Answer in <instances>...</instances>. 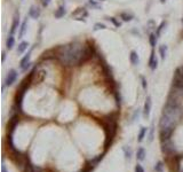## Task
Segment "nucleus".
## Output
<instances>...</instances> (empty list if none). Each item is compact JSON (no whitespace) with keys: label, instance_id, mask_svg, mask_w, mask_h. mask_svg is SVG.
<instances>
[{"label":"nucleus","instance_id":"nucleus-1","mask_svg":"<svg viewBox=\"0 0 183 172\" xmlns=\"http://www.w3.org/2000/svg\"><path fill=\"white\" fill-rule=\"evenodd\" d=\"M95 48L75 41L69 45H62L56 50V57L64 67H77L93 56Z\"/></svg>","mask_w":183,"mask_h":172},{"label":"nucleus","instance_id":"nucleus-2","mask_svg":"<svg viewBox=\"0 0 183 172\" xmlns=\"http://www.w3.org/2000/svg\"><path fill=\"white\" fill-rule=\"evenodd\" d=\"M175 131V126H166V127H161L159 131V137H160V141H168L170 140L173 133Z\"/></svg>","mask_w":183,"mask_h":172},{"label":"nucleus","instance_id":"nucleus-3","mask_svg":"<svg viewBox=\"0 0 183 172\" xmlns=\"http://www.w3.org/2000/svg\"><path fill=\"white\" fill-rule=\"evenodd\" d=\"M172 86L173 87H183V75L180 70V68H177L174 72V77H173V81H172Z\"/></svg>","mask_w":183,"mask_h":172},{"label":"nucleus","instance_id":"nucleus-4","mask_svg":"<svg viewBox=\"0 0 183 172\" xmlns=\"http://www.w3.org/2000/svg\"><path fill=\"white\" fill-rule=\"evenodd\" d=\"M20 123V116H18V113H13L11 119H9V125H8V134H13L17 124Z\"/></svg>","mask_w":183,"mask_h":172},{"label":"nucleus","instance_id":"nucleus-5","mask_svg":"<svg viewBox=\"0 0 183 172\" xmlns=\"http://www.w3.org/2000/svg\"><path fill=\"white\" fill-rule=\"evenodd\" d=\"M17 77H18V72H17V70L11 69V70L8 71V74H7V76H6V79H5V86H12L14 83L16 81Z\"/></svg>","mask_w":183,"mask_h":172},{"label":"nucleus","instance_id":"nucleus-6","mask_svg":"<svg viewBox=\"0 0 183 172\" xmlns=\"http://www.w3.org/2000/svg\"><path fill=\"white\" fill-rule=\"evenodd\" d=\"M21 27V22H20V13L18 12H15L13 17V23H12V27L9 30V35H15V32L17 31V29H20Z\"/></svg>","mask_w":183,"mask_h":172},{"label":"nucleus","instance_id":"nucleus-7","mask_svg":"<svg viewBox=\"0 0 183 172\" xmlns=\"http://www.w3.org/2000/svg\"><path fill=\"white\" fill-rule=\"evenodd\" d=\"M161 149H163V151H164L166 155H173V154H174V151H175L174 145L172 144V141H170V140L161 142Z\"/></svg>","mask_w":183,"mask_h":172},{"label":"nucleus","instance_id":"nucleus-8","mask_svg":"<svg viewBox=\"0 0 183 172\" xmlns=\"http://www.w3.org/2000/svg\"><path fill=\"white\" fill-rule=\"evenodd\" d=\"M148 64H149V68H150L152 71H155V70L157 69L158 59H157V56H156L155 48H152V50H151V54H150V57H149V62H148Z\"/></svg>","mask_w":183,"mask_h":172},{"label":"nucleus","instance_id":"nucleus-9","mask_svg":"<svg viewBox=\"0 0 183 172\" xmlns=\"http://www.w3.org/2000/svg\"><path fill=\"white\" fill-rule=\"evenodd\" d=\"M151 105H152V101H151V96H146L145 99V102H144L143 107V116L145 118H148L150 116V111H151Z\"/></svg>","mask_w":183,"mask_h":172},{"label":"nucleus","instance_id":"nucleus-10","mask_svg":"<svg viewBox=\"0 0 183 172\" xmlns=\"http://www.w3.org/2000/svg\"><path fill=\"white\" fill-rule=\"evenodd\" d=\"M40 14H41V11L38 6H31L30 9H29V13H27V16L33 18V20H37L40 17Z\"/></svg>","mask_w":183,"mask_h":172},{"label":"nucleus","instance_id":"nucleus-11","mask_svg":"<svg viewBox=\"0 0 183 172\" xmlns=\"http://www.w3.org/2000/svg\"><path fill=\"white\" fill-rule=\"evenodd\" d=\"M130 61H131V64L133 67H136L140 64V57H139V54L136 51H132L130 53Z\"/></svg>","mask_w":183,"mask_h":172},{"label":"nucleus","instance_id":"nucleus-12","mask_svg":"<svg viewBox=\"0 0 183 172\" xmlns=\"http://www.w3.org/2000/svg\"><path fill=\"white\" fill-rule=\"evenodd\" d=\"M26 29H27V15H26V17L24 18V21L21 23V27L18 29V38L20 39L23 38V36L25 35Z\"/></svg>","mask_w":183,"mask_h":172},{"label":"nucleus","instance_id":"nucleus-13","mask_svg":"<svg viewBox=\"0 0 183 172\" xmlns=\"http://www.w3.org/2000/svg\"><path fill=\"white\" fill-rule=\"evenodd\" d=\"M22 171L23 172H36V169H34V166H33V164H32V162H31L30 157L26 159L25 163H24V166L22 168Z\"/></svg>","mask_w":183,"mask_h":172},{"label":"nucleus","instance_id":"nucleus-14","mask_svg":"<svg viewBox=\"0 0 183 172\" xmlns=\"http://www.w3.org/2000/svg\"><path fill=\"white\" fill-rule=\"evenodd\" d=\"M65 14H66L65 6L62 5V6H60V7L54 12V16H55V18H62V17H64Z\"/></svg>","mask_w":183,"mask_h":172},{"label":"nucleus","instance_id":"nucleus-15","mask_svg":"<svg viewBox=\"0 0 183 172\" xmlns=\"http://www.w3.org/2000/svg\"><path fill=\"white\" fill-rule=\"evenodd\" d=\"M31 52H32V50H30V51H29V52H27V53H26L25 55H24V56L21 59V61H20V68H21V69H23V68H24V67H25L26 64L30 62Z\"/></svg>","mask_w":183,"mask_h":172},{"label":"nucleus","instance_id":"nucleus-16","mask_svg":"<svg viewBox=\"0 0 183 172\" xmlns=\"http://www.w3.org/2000/svg\"><path fill=\"white\" fill-rule=\"evenodd\" d=\"M14 46H15V37L13 35H8L7 39H6V48L7 50H13Z\"/></svg>","mask_w":183,"mask_h":172},{"label":"nucleus","instance_id":"nucleus-17","mask_svg":"<svg viewBox=\"0 0 183 172\" xmlns=\"http://www.w3.org/2000/svg\"><path fill=\"white\" fill-rule=\"evenodd\" d=\"M119 17L124 22H131L132 20L134 18V15L131 13H127V12H121V13H119Z\"/></svg>","mask_w":183,"mask_h":172},{"label":"nucleus","instance_id":"nucleus-18","mask_svg":"<svg viewBox=\"0 0 183 172\" xmlns=\"http://www.w3.org/2000/svg\"><path fill=\"white\" fill-rule=\"evenodd\" d=\"M27 47H29V42H27V41H21V42L18 44V46H17L16 52H17V54L24 53L26 50H27Z\"/></svg>","mask_w":183,"mask_h":172},{"label":"nucleus","instance_id":"nucleus-19","mask_svg":"<svg viewBox=\"0 0 183 172\" xmlns=\"http://www.w3.org/2000/svg\"><path fill=\"white\" fill-rule=\"evenodd\" d=\"M157 41H158V38L155 32L149 33V44H150V46H151V48H155V47H156Z\"/></svg>","mask_w":183,"mask_h":172},{"label":"nucleus","instance_id":"nucleus-20","mask_svg":"<svg viewBox=\"0 0 183 172\" xmlns=\"http://www.w3.org/2000/svg\"><path fill=\"white\" fill-rule=\"evenodd\" d=\"M159 55H160V59L163 61H165V59L167 56V46L166 45H160L159 46Z\"/></svg>","mask_w":183,"mask_h":172},{"label":"nucleus","instance_id":"nucleus-21","mask_svg":"<svg viewBox=\"0 0 183 172\" xmlns=\"http://www.w3.org/2000/svg\"><path fill=\"white\" fill-rule=\"evenodd\" d=\"M136 159L137 161H143L145 159V150H144L143 147H140L136 151Z\"/></svg>","mask_w":183,"mask_h":172},{"label":"nucleus","instance_id":"nucleus-22","mask_svg":"<svg viewBox=\"0 0 183 172\" xmlns=\"http://www.w3.org/2000/svg\"><path fill=\"white\" fill-rule=\"evenodd\" d=\"M166 24H167V23H166V21H163V22H161V23H160V24L156 28V32H155V33H156V36H157L158 39H159L160 35H161V31H163V30L165 29V27H166Z\"/></svg>","mask_w":183,"mask_h":172},{"label":"nucleus","instance_id":"nucleus-23","mask_svg":"<svg viewBox=\"0 0 183 172\" xmlns=\"http://www.w3.org/2000/svg\"><path fill=\"white\" fill-rule=\"evenodd\" d=\"M7 144H8V148L11 149V151H15L16 150L13 141V134H8V137H7Z\"/></svg>","mask_w":183,"mask_h":172},{"label":"nucleus","instance_id":"nucleus-24","mask_svg":"<svg viewBox=\"0 0 183 172\" xmlns=\"http://www.w3.org/2000/svg\"><path fill=\"white\" fill-rule=\"evenodd\" d=\"M104 154H105V153H104ZM104 154H101L100 156H97V157H95L94 159L89 161V162H88L87 164H89V165H92V166H96V165L99 164V162L103 159V157H104Z\"/></svg>","mask_w":183,"mask_h":172},{"label":"nucleus","instance_id":"nucleus-25","mask_svg":"<svg viewBox=\"0 0 183 172\" xmlns=\"http://www.w3.org/2000/svg\"><path fill=\"white\" fill-rule=\"evenodd\" d=\"M146 131H148L146 127H141V130H140V132H139V135H137V141H139V142H142V141H143L144 137L146 135Z\"/></svg>","mask_w":183,"mask_h":172},{"label":"nucleus","instance_id":"nucleus-26","mask_svg":"<svg viewBox=\"0 0 183 172\" xmlns=\"http://www.w3.org/2000/svg\"><path fill=\"white\" fill-rule=\"evenodd\" d=\"M122 150H124V153H125V157L127 159H131L132 157V149L130 147H127V146H125L124 148H122Z\"/></svg>","mask_w":183,"mask_h":172},{"label":"nucleus","instance_id":"nucleus-27","mask_svg":"<svg viewBox=\"0 0 183 172\" xmlns=\"http://www.w3.org/2000/svg\"><path fill=\"white\" fill-rule=\"evenodd\" d=\"M115 94V99H116V103H117V106L120 108L121 106V95H120V92H118V91H115L113 92Z\"/></svg>","mask_w":183,"mask_h":172},{"label":"nucleus","instance_id":"nucleus-28","mask_svg":"<svg viewBox=\"0 0 183 172\" xmlns=\"http://www.w3.org/2000/svg\"><path fill=\"white\" fill-rule=\"evenodd\" d=\"M106 20H108V21H110V22H111V23H112V24H113V25H115L116 28H120V22L116 20V17L108 16V17H106Z\"/></svg>","mask_w":183,"mask_h":172},{"label":"nucleus","instance_id":"nucleus-29","mask_svg":"<svg viewBox=\"0 0 183 172\" xmlns=\"http://www.w3.org/2000/svg\"><path fill=\"white\" fill-rule=\"evenodd\" d=\"M106 29V25L103 24V23H95L94 24V31H97V30H105Z\"/></svg>","mask_w":183,"mask_h":172},{"label":"nucleus","instance_id":"nucleus-30","mask_svg":"<svg viewBox=\"0 0 183 172\" xmlns=\"http://www.w3.org/2000/svg\"><path fill=\"white\" fill-rule=\"evenodd\" d=\"M88 4L91 5L92 7H95V8H97V9H102V6H101L96 0H89Z\"/></svg>","mask_w":183,"mask_h":172},{"label":"nucleus","instance_id":"nucleus-31","mask_svg":"<svg viewBox=\"0 0 183 172\" xmlns=\"http://www.w3.org/2000/svg\"><path fill=\"white\" fill-rule=\"evenodd\" d=\"M140 79H141V83H142V88H143L144 91H146V88H148V81L145 79V77L144 76H140Z\"/></svg>","mask_w":183,"mask_h":172},{"label":"nucleus","instance_id":"nucleus-32","mask_svg":"<svg viewBox=\"0 0 183 172\" xmlns=\"http://www.w3.org/2000/svg\"><path fill=\"white\" fill-rule=\"evenodd\" d=\"M163 168H164V165H163V162H158L157 165L155 166V171H156V172H163Z\"/></svg>","mask_w":183,"mask_h":172},{"label":"nucleus","instance_id":"nucleus-33","mask_svg":"<svg viewBox=\"0 0 183 172\" xmlns=\"http://www.w3.org/2000/svg\"><path fill=\"white\" fill-rule=\"evenodd\" d=\"M153 131H155V126H153V124H152L151 130H150V134H149V141H152V140H153Z\"/></svg>","mask_w":183,"mask_h":172},{"label":"nucleus","instance_id":"nucleus-34","mask_svg":"<svg viewBox=\"0 0 183 172\" xmlns=\"http://www.w3.org/2000/svg\"><path fill=\"white\" fill-rule=\"evenodd\" d=\"M135 172H144V169L142 168L141 164H137V165L135 166Z\"/></svg>","mask_w":183,"mask_h":172},{"label":"nucleus","instance_id":"nucleus-35","mask_svg":"<svg viewBox=\"0 0 183 172\" xmlns=\"http://www.w3.org/2000/svg\"><path fill=\"white\" fill-rule=\"evenodd\" d=\"M41 2H42V6L44 7H48L49 4H51V0H41Z\"/></svg>","mask_w":183,"mask_h":172},{"label":"nucleus","instance_id":"nucleus-36","mask_svg":"<svg viewBox=\"0 0 183 172\" xmlns=\"http://www.w3.org/2000/svg\"><path fill=\"white\" fill-rule=\"evenodd\" d=\"M31 64H32V63H31V62H29V63H27V64H26V66L24 67V68H23V69H21V70H22V71H24V72H25V71H27V69H30V67H31Z\"/></svg>","mask_w":183,"mask_h":172},{"label":"nucleus","instance_id":"nucleus-37","mask_svg":"<svg viewBox=\"0 0 183 172\" xmlns=\"http://www.w3.org/2000/svg\"><path fill=\"white\" fill-rule=\"evenodd\" d=\"M1 172H8V171H7V168H6V165L4 164V162H2V166H1Z\"/></svg>","mask_w":183,"mask_h":172},{"label":"nucleus","instance_id":"nucleus-38","mask_svg":"<svg viewBox=\"0 0 183 172\" xmlns=\"http://www.w3.org/2000/svg\"><path fill=\"white\" fill-rule=\"evenodd\" d=\"M6 61V52H2V62Z\"/></svg>","mask_w":183,"mask_h":172},{"label":"nucleus","instance_id":"nucleus-39","mask_svg":"<svg viewBox=\"0 0 183 172\" xmlns=\"http://www.w3.org/2000/svg\"><path fill=\"white\" fill-rule=\"evenodd\" d=\"M34 169H36V172H42V169L39 168V166H37V168L34 166Z\"/></svg>","mask_w":183,"mask_h":172},{"label":"nucleus","instance_id":"nucleus-40","mask_svg":"<svg viewBox=\"0 0 183 172\" xmlns=\"http://www.w3.org/2000/svg\"><path fill=\"white\" fill-rule=\"evenodd\" d=\"M166 1H167V0H160V2H161V4H165Z\"/></svg>","mask_w":183,"mask_h":172},{"label":"nucleus","instance_id":"nucleus-41","mask_svg":"<svg viewBox=\"0 0 183 172\" xmlns=\"http://www.w3.org/2000/svg\"><path fill=\"white\" fill-rule=\"evenodd\" d=\"M96 1H99V2H102V1H105V0H96Z\"/></svg>","mask_w":183,"mask_h":172},{"label":"nucleus","instance_id":"nucleus-42","mask_svg":"<svg viewBox=\"0 0 183 172\" xmlns=\"http://www.w3.org/2000/svg\"><path fill=\"white\" fill-rule=\"evenodd\" d=\"M181 22H182V24H183V18H182V20H181Z\"/></svg>","mask_w":183,"mask_h":172},{"label":"nucleus","instance_id":"nucleus-43","mask_svg":"<svg viewBox=\"0 0 183 172\" xmlns=\"http://www.w3.org/2000/svg\"><path fill=\"white\" fill-rule=\"evenodd\" d=\"M181 172H183V171H181Z\"/></svg>","mask_w":183,"mask_h":172},{"label":"nucleus","instance_id":"nucleus-44","mask_svg":"<svg viewBox=\"0 0 183 172\" xmlns=\"http://www.w3.org/2000/svg\"><path fill=\"white\" fill-rule=\"evenodd\" d=\"M182 36H183V35H182Z\"/></svg>","mask_w":183,"mask_h":172}]
</instances>
